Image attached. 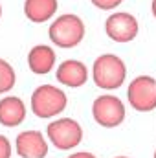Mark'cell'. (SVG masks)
Here are the masks:
<instances>
[{
  "mask_svg": "<svg viewBox=\"0 0 156 158\" xmlns=\"http://www.w3.org/2000/svg\"><path fill=\"white\" fill-rule=\"evenodd\" d=\"M86 28L83 19L76 13H64L59 15L55 20H51L50 28H48V37L50 40L57 46V48H76L79 46L84 39Z\"/></svg>",
  "mask_w": 156,
  "mask_h": 158,
  "instance_id": "obj_1",
  "label": "cell"
},
{
  "mask_svg": "<svg viewBox=\"0 0 156 158\" xmlns=\"http://www.w3.org/2000/svg\"><path fill=\"white\" fill-rule=\"evenodd\" d=\"M92 79L101 90H117L127 79V66L114 53H101L92 64Z\"/></svg>",
  "mask_w": 156,
  "mask_h": 158,
  "instance_id": "obj_2",
  "label": "cell"
},
{
  "mask_svg": "<svg viewBox=\"0 0 156 158\" xmlns=\"http://www.w3.org/2000/svg\"><path fill=\"white\" fill-rule=\"evenodd\" d=\"M68 105V98L64 90H61L55 85H40L31 92L30 98V109L40 119H50L59 116Z\"/></svg>",
  "mask_w": 156,
  "mask_h": 158,
  "instance_id": "obj_3",
  "label": "cell"
},
{
  "mask_svg": "<svg viewBox=\"0 0 156 158\" xmlns=\"http://www.w3.org/2000/svg\"><path fill=\"white\" fill-rule=\"evenodd\" d=\"M46 138L59 151H72L83 142V127L74 118H57L46 127Z\"/></svg>",
  "mask_w": 156,
  "mask_h": 158,
  "instance_id": "obj_4",
  "label": "cell"
},
{
  "mask_svg": "<svg viewBox=\"0 0 156 158\" xmlns=\"http://www.w3.org/2000/svg\"><path fill=\"white\" fill-rule=\"evenodd\" d=\"M127 116L125 103L114 94H101L92 103V118L105 129L119 127Z\"/></svg>",
  "mask_w": 156,
  "mask_h": 158,
  "instance_id": "obj_5",
  "label": "cell"
},
{
  "mask_svg": "<svg viewBox=\"0 0 156 158\" xmlns=\"http://www.w3.org/2000/svg\"><path fill=\"white\" fill-rule=\"evenodd\" d=\"M129 105L138 112H151L156 109V79L153 76H138L127 88Z\"/></svg>",
  "mask_w": 156,
  "mask_h": 158,
  "instance_id": "obj_6",
  "label": "cell"
},
{
  "mask_svg": "<svg viewBox=\"0 0 156 158\" xmlns=\"http://www.w3.org/2000/svg\"><path fill=\"white\" fill-rule=\"evenodd\" d=\"M105 33L114 42L127 44V42L134 40L138 37V33H140L138 19L134 15L127 13V11H116V13L107 17V20H105Z\"/></svg>",
  "mask_w": 156,
  "mask_h": 158,
  "instance_id": "obj_7",
  "label": "cell"
},
{
  "mask_svg": "<svg viewBox=\"0 0 156 158\" xmlns=\"http://www.w3.org/2000/svg\"><path fill=\"white\" fill-rule=\"evenodd\" d=\"M15 153L20 158H46L48 140L40 131L35 129L22 131L15 138Z\"/></svg>",
  "mask_w": 156,
  "mask_h": 158,
  "instance_id": "obj_8",
  "label": "cell"
},
{
  "mask_svg": "<svg viewBox=\"0 0 156 158\" xmlns=\"http://www.w3.org/2000/svg\"><path fill=\"white\" fill-rule=\"evenodd\" d=\"M55 79L68 88H79L88 81V68L77 59H66L57 66Z\"/></svg>",
  "mask_w": 156,
  "mask_h": 158,
  "instance_id": "obj_9",
  "label": "cell"
},
{
  "mask_svg": "<svg viewBox=\"0 0 156 158\" xmlns=\"http://www.w3.org/2000/svg\"><path fill=\"white\" fill-rule=\"evenodd\" d=\"M57 53L51 46L46 44H35L28 52V68L37 74V76H46L55 68Z\"/></svg>",
  "mask_w": 156,
  "mask_h": 158,
  "instance_id": "obj_10",
  "label": "cell"
},
{
  "mask_svg": "<svg viewBox=\"0 0 156 158\" xmlns=\"http://www.w3.org/2000/svg\"><path fill=\"white\" fill-rule=\"evenodd\" d=\"M26 119V103L18 96H4L0 99V125L18 127Z\"/></svg>",
  "mask_w": 156,
  "mask_h": 158,
  "instance_id": "obj_11",
  "label": "cell"
},
{
  "mask_svg": "<svg viewBox=\"0 0 156 158\" xmlns=\"http://www.w3.org/2000/svg\"><path fill=\"white\" fill-rule=\"evenodd\" d=\"M57 7L59 0H24V15L33 24L51 20L57 13Z\"/></svg>",
  "mask_w": 156,
  "mask_h": 158,
  "instance_id": "obj_12",
  "label": "cell"
},
{
  "mask_svg": "<svg viewBox=\"0 0 156 158\" xmlns=\"http://www.w3.org/2000/svg\"><path fill=\"white\" fill-rule=\"evenodd\" d=\"M15 83H17L15 68H13L6 59L0 57V96L11 92L13 86H15Z\"/></svg>",
  "mask_w": 156,
  "mask_h": 158,
  "instance_id": "obj_13",
  "label": "cell"
},
{
  "mask_svg": "<svg viewBox=\"0 0 156 158\" xmlns=\"http://www.w3.org/2000/svg\"><path fill=\"white\" fill-rule=\"evenodd\" d=\"M92 6H96L97 9H103V11H110V9H116L117 6L123 4V0H90Z\"/></svg>",
  "mask_w": 156,
  "mask_h": 158,
  "instance_id": "obj_14",
  "label": "cell"
},
{
  "mask_svg": "<svg viewBox=\"0 0 156 158\" xmlns=\"http://www.w3.org/2000/svg\"><path fill=\"white\" fill-rule=\"evenodd\" d=\"M0 158H11V142L0 134Z\"/></svg>",
  "mask_w": 156,
  "mask_h": 158,
  "instance_id": "obj_15",
  "label": "cell"
},
{
  "mask_svg": "<svg viewBox=\"0 0 156 158\" xmlns=\"http://www.w3.org/2000/svg\"><path fill=\"white\" fill-rule=\"evenodd\" d=\"M66 158H97V156H96V155H92V153H88V151H77V153L68 155Z\"/></svg>",
  "mask_w": 156,
  "mask_h": 158,
  "instance_id": "obj_16",
  "label": "cell"
},
{
  "mask_svg": "<svg viewBox=\"0 0 156 158\" xmlns=\"http://www.w3.org/2000/svg\"><path fill=\"white\" fill-rule=\"evenodd\" d=\"M151 13H153V17L156 19V0H153V2H151Z\"/></svg>",
  "mask_w": 156,
  "mask_h": 158,
  "instance_id": "obj_17",
  "label": "cell"
},
{
  "mask_svg": "<svg viewBox=\"0 0 156 158\" xmlns=\"http://www.w3.org/2000/svg\"><path fill=\"white\" fill-rule=\"evenodd\" d=\"M0 19H2V4H0Z\"/></svg>",
  "mask_w": 156,
  "mask_h": 158,
  "instance_id": "obj_18",
  "label": "cell"
},
{
  "mask_svg": "<svg viewBox=\"0 0 156 158\" xmlns=\"http://www.w3.org/2000/svg\"><path fill=\"white\" fill-rule=\"evenodd\" d=\"M114 158H130V156H114Z\"/></svg>",
  "mask_w": 156,
  "mask_h": 158,
  "instance_id": "obj_19",
  "label": "cell"
},
{
  "mask_svg": "<svg viewBox=\"0 0 156 158\" xmlns=\"http://www.w3.org/2000/svg\"><path fill=\"white\" fill-rule=\"evenodd\" d=\"M153 158H156V149H154V156H153Z\"/></svg>",
  "mask_w": 156,
  "mask_h": 158,
  "instance_id": "obj_20",
  "label": "cell"
}]
</instances>
